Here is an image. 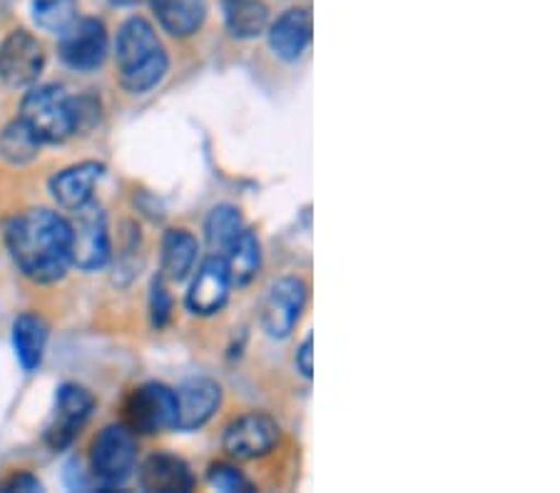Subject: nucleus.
<instances>
[{
	"instance_id": "nucleus-1",
	"label": "nucleus",
	"mask_w": 560,
	"mask_h": 493,
	"mask_svg": "<svg viewBox=\"0 0 560 493\" xmlns=\"http://www.w3.org/2000/svg\"><path fill=\"white\" fill-rule=\"evenodd\" d=\"M5 247L28 280L58 282L72 265L70 222L52 210H25L8 222Z\"/></svg>"
},
{
	"instance_id": "nucleus-2",
	"label": "nucleus",
	"mask_w": 560,
	"mask_h": 493,
	"mask_svg": "<svg viewBox=\"0 0 560 493\" xmlns=\"http://www.w3.org/2000/svg\"><path fill=\"white\" fill-rule=\"evenodd\" d=\"M117 80L132 95H142L167 75L170 60L155 28L142 15H132L120 25L115 40Z\"/></svg>"
},
{
	"instance_id": "nucleus-3",
	"label": "nucleus",
	"mask_w": 560,
	"mask_h": 493,
	"mask_svg": "<svg viewBox=\"0 0 560 493\" xmlns=\"http://www.w3.org/2000/svg\"><path fill=\"white\" fill-rule=\"evenodd\" d=\"M40 142H66L75 134V107L72 97L58 85H38L25 93L18 115Z\"/></svg>"
},
{
	"instance_id": "nucleus-4",
	"label": "nucleus",
	"mask_w": 560,
	"mask_h": 493,
	"mask_svg": "<svg viewBox=\"0 0 560 493\" xmlns=\"http://www.w3.org/2000/svg\"><path fill=\"white\" fill-rule=\"evenodd\" d=\"M135 461H138V444L128 424L105 426L90 446V469L105 486L128 481L135 471Z\"/></svg>"
},
{
	"instance_id": "nucleus-5",
	"label": "nucleus",
	"mask_w": 560,
	"mask_h": 493,
	"mask_svg": "<svg viewBox=\"0 0 560 493\" xmlns=\"http://www.w3.org/2000/svg\"><path fill=\"white\" fill-rule=\"evenodd\" d=\"M70 222V262L85 272L101 269L110 259V232L101 204L88 202L72 212Z\"/></svg>"
},
{
	"instance_id": "nucleus-6",
	"label": "nucleus",
	"mask_w": 560,
	"mask_h": 493,
	"mask_svg": "<svg viewBox=\"0 0 560 493\" xmlns=\"http://www.w3.org/2000/svg\"><path fill=\"white\" fill-rule=\"evenodd\" d=\"M110 50V38L101 17H75L66 31L60 33V60L78 73L97 70Z\"/></svg>"
},
{
	"instance_id": "nucleus-7",
	"label": "nucleus",
	"mask_w": 560,
	"mask_h": 493,
	"mask_svg": "<svg viewBox=\"0 0 560 493\" xmlns=\"http://www.w3.org/2000/svg\"><path fill=\"white\" fill-rule=\"evenodd\" d=\"M125 419L135 434H160L175 429L177 397L165 384L150 382L130 394L125 403Z\"/></svg>"
},
{
	"instance_id": "nucleus-8",
	"label": "nucleus",
	"mask_w": 560,
	"mask_h": 493,
	"mask_svg": "<svg viewBox=\"0 0 560 493\" xmlns=\"http://www.w3.org/2000/svg\"><path fill=\"white\" fill-rule=\"evenodd\" d=\"M45 68L43 43L28 31H11L0 43V80L8 87H31Z\"/></svg>"
},
{
	"instance_id": "nucleus-9",
	"label": "nucleus",
	"mask_w": 560,
	"mask_h": 493,
	"mask_svg": "<svg viewBox=\"0 0 560 493\" xmlns=\"http://www.w3.org/2000/svg\"><path fill=\"white\" fill-rule=\"evenodd\" d=\"M306 304V284L300 277H282L261 304V327L272 339H287L300 321Z\"/></svg>"
},
{
	"instance_id": "nucleus-10",
	"label": "nucleus",
	"mask_w": 560,
	"mask_h": 493,
	"mask_svg": "<svg viewBox=\"0 0 560 493\" xmlns=\"http://www.w3.org/2000/svg\"><path fill=\"white\" fill-rule=\"evenodd\" d=\"M277 444L279 424L261 411H249V414L234 419L222 436L224 451L234 459H257V456L272 451Z\"/></svg>"
},
{
	"instance_id": "nucleus-11",
	"label": "nucleus",
	"mask_w": 560,
	"mask_h": 493,
	"mask_svg": "<svg viewBox=\"0 0 560 493\" xmlns=\"http://www.w3.org/2000/svg\"><path fill=\"white\" fill-rule=\"evenodd\" d=\"M95 409V397L78 384H62L56 394V414L45 432V442L56 451H62L72 444L85 421Z\"/></svg>"
},
{
	"instance_id": "nucleus-12",
	"label": "nucleus",
	"mask_w": 560,
	"mask_h": 493,
	"mask_svg": "<svg viewBox=\"0 0 560 493\" xmlns=\"http://www.w3.org/2000/svg\"><path fill=\"white\" fill-rule=\"evenodd\" d=\"M230 286L232 280L228 265H224V257H207L200 269H197V277L187 292L189 312L202 314V317H210V314L220 312L230 297Z\"/></svg>"
},
{
	"instance_id": "nucleus-13",
	"label": "nucleus",
	"mask_w": 560,
	"mask_h": 493,
	"mask_svg": "<svg viewBox=\"0 0 560 493\" xmlns=\"http://www.w3.org/2000/svg\"><path fill=\"white\" fill-rule=\"evenodd\" d=\"M177 397V419L175 429L179 432H195L205 426L220 409L222 389L212 379H189L175 391Z\"/></svg>"
},
{
	"instance_id": "nucleus-14",
	"label": "nucleus",
	"mask_w": 560,
	"mask_h": 493,
	"mask_svg": "<svg viewBox=\"0 0 560 493\" xmlns=\"http://www.w3.org/2000/svg\"><path fill=\"white\" fill-rule=\"evenodd\" d=\"M312 43V13L310 8H289L269 25V48L279 60L294 62L304 56Z\"/></svg>"
},
{
	"instance_id": "nucleus-15",
	"label": "nucleus",
	"mask_w": 560,
	"mask_h": 493,
	"mask_svg": "<svg viewBox=\"0 0 560 493\" xmlns=\"http://www.w3.org/2000/svg\"><path fill=\"white\" fill-rule=\"evenodd\" d=\"M105 167L101 163H80L60 169V173L50 179V195L62 210L75 212L80 208H85L88 202H93V190L97 185V179L103 177Z\"/></svg>"
},
{
	"instance_id": "nucleus-16",
	"label": "nucleus",
	"mask_w": 560,
	"mask_h": 493,
	"mask_svg": "<svg viewBox=\"0 0 560 493\" xmlns=\"http://www.w3.org/2000/svg\"><path fill=\"white\" fill-rule=\"evenodd\" d=\"M140 486L150 493H187L195 489V477L179 456L152 454L140 466Z\"/></svg>"
},
{
	"instance_id": "nucleus-17",
	"label": "nucleus",
	"mask_w": 560,
	"mask_h": 493,
	"mask_svg": "<svg viewBox=\"0 0 560 493\" xmlns=\"http://www.w3.org/2000/svg\"><path fill=\"white\" fill-rule=\"evenodd\" d=\"M162 31L173 38H189L202 28L207 17V0H150Z\"/></svg>"
},
{
	"instance_id": "nucleus-18",
	"label": "nucleus",
	"mask_w": 560,
	"mask_h": 493,
	"mask_svg": "<svg viewBox=\"0 0 560 493\" xmlns=\"http://www.w3.org/2000/svg\"><path fill=\"white\" fill-rule=\"evenodd\" d=\"M197 237L189 230H170L162 239V280L183 282L197 262Z\"/></svg>"
},
{
	"instance_id": "nucleus-19",
	"label": "nucleus",
	"mask_w": 560,
	"mask_h": 493,
	"mask_svg": "<svg viewBox=\"0 0 560 493\" xmlns=\"http://www.w3.org/2000/svg\"><path fill=\"white\" fill-rule=\"evenodd\" d=\"M48 344V325L38 314H21L13 321V349L25 372L38 369Z\"/></svg>"
},
{
	"instance_id": "nucleus-20",
	"label": "nucleus",
	"mask_w": 560,
	"mask_h": 493,
	"mask_svg": "<svg viewBox=\"0 0 560 493\" xmlns=\"http://www.w3.org/2000/svg\"><path fill=\"white\" fill-rule=\"evenodd\" d=\"M228 31L240 40L259 38L269 28V5L265 0H222Z\"/></svg>"
},
{
	"instance_id": "nucleus-21",
	"label": "nucleus",
	"mask_w": 560,
	"mask_h": 493,
	"mask_svg": "<svg viewBox=\"0 0 560 493\" xmlns=\"http://www.w3.org/2000/svg\"><path fill=\"white\" fill-rule=\"evenodd\" d=\"M224 265H228L232 284H247L252 277L257 274L261 253H259V239L252 230H242V235L232 242V247L222 255Z\"/></svg>"
},
{
	"instance_id": "nucleus-22",
	"label": "nucleus",
	"mask_w": 560,
	"mask_h": 493,
	"mask_svg": "<svg viewBox=\"0 0 560 493\" xmlns=\"http://www.w3.org/2000/svg\"><path fill=\"white\" fill-rule=\"evenodd\" d=\"M43 142L35 138V132L21 118L8 122L0 132V157L11 165H28L38 157Z\"/></svg>"
},
{
	"instance_id": "nucleus-23",
	"label": "nucleus",
	"mask_w": 560,
	"mask_h": 493,
	"mask_svg": "<svg viewBox=\"0 0 560 493\" xmlns=\"http://www.w3.org/2000/svg\"><path fill=\"white\" fill-rule=\"evenodd\" d=\"M245 230V222H242V214L232 204H220L210 212V218L205 222V235L210 242L214 255H224L232 247V242L242 235Z\"/></svg>"
},
{
	"instance_id": "nucleus-24",
	"label": "nucleus",
	"mask_w": 560,
	"mask_h": 493,
	"mask_svg": "<svg viewBox=\"0 0 560 493\" xmlns=\"http://www.w3.org/2000/svg\"><path fill=\"white\" fill-rule=\"evenodd\" d=\"M33 21L45 33H62L78 17V0H31Z\"/></svg>"
},
{
	"instance_id": "nucleus-25",
	"label": "nucleus",
	"mask_w": 560,
	"mask_h": 493,
	"mask_svg": "<svg viewBox=\"0 0 560 493\" xmlns=\"http://www.w3.org/2000/svg\"><path fill=\"white\" fill-rule=\"evenodd\" d=\"M210 483L217 491H228V493L255 491V486H252V483L242 477V471H237L230 463H214L210 469Z\"/></svg>"
},
{
	"instance_id": "nucleus-26",
	"label": "nucleus",
	"mask_w": 560,
	"mask_h": 493,
	"mask_svg": "<svg viewBox=\"0 0 560 493\" xmlns=\"http://www.w3.org/2000/svg\"><path fill=\"white\" fill-rule=\"evenodd\" d=\"M152 321H155V327H165L167 319H170V312H173V300H170V292L165 290V280H155L152 284Z\"/></svg>"
},
{
	"instance_id": "nucleus-27",
	"label": "nucleus",
	"mask_w": 560,
	"mask_h": 493,
	"mask_svg": "<svg viewBox=\"0 0 560 493\" xmlns=\"http://www.w3.org/2000/svg\"><path fill=\"white\" fill-rule=\"evenodd\" d=\"M0 491H5V493L28 491V493H33V491H43V486H40V481L33 477V473L21 471V473H13V477H8L3 483H0Z\"/></svg>"
},
{
	"instance_id": "nucleus-28",
	"label": "nucleus",
	"mask_w": 560,
	"mask_h": 493,
	"mask_svg": "<svg viewBox=\"0 0 560 493\" xmlns=\"http://www.w3.org/2000/svg\"><path fill=\"white\" fill-rule=\"evenodd\" d=\"M312 349H314V339L306 337L302 347L296 349V356H294L296 369H300L302 376H306V379H312V374H314V352H312Z\"/></svg>"
}]
</instances>
